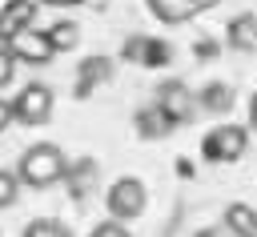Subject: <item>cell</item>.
<instances>
[{"label":"cell","instance_id":"obj_9","mask_svg":"<svg viewBox=\"0 0 257 237\" xmlns=\"http://www.w3.org/2000/svg\"><path fill=\"white\" fill-rule=\"evenodd\" d=\"M225 40H229L233 48H241V52H257V16H253V12H241V16L229 24Z\"/></svg>","mask_w":257,"mask_h":237},{"label":"cell","instance_id":"obj_22","mask_svg":"<svg viewBox=\"0 0 257 237\" xmlns=\"http://www.w3.org/2000/svg\"><path fill=\"white\" fill-rule=\"evenodd\" d=\"M44 4H76V0H44Z\"/></svg>","mask_w":257,"mask_h":237},{"label":"cell","instance_id":"obj_6","mask_svg":"<svg viewBox=\"0 0 257 237\" xmlns=\"http://www.w3.org/2000/svg\"><path fill=\"white\" fill-rule=\"evenodd\" d=\"M153 100H157V104H161L177 125L193 121V112H197V96H193V88H189L185 80H161Z\"/></svg>","mask_w":257,"mask_h":237},{"label":"cell","instance_id":"obj_5","mask_svg":"<svg viewBox=\"0 0 257 237\" xmlns=\"http://www.w3.org/2000/svg\"><path fill=\"white\" fill-rule=\"evenodd\" d=\"M8 48H12L16 64H32V68H40V64H48V60L56 56L48 32H44V28H32V24L16 28V32L8 36Z\"/></svg>","mask_w":257,"mask_h":237},{"label":"cell","instance_id":"obj_8","mask_svg":"<svg viewBox=\"0 0 257 237\" xmlns=\"http://www.w3.org/2000/svg\"><path fill=\"white\" fill-rule=\"evenodd\" d=\"M145 4H149V12L161 24H185V20L197 16V4L193 0H145Z\"/></svg>","mask_w":257,"mask_h":237},{"label":"cell","instance_id":"obj_7","mask_svg":"<svg viewBox=\"0 0 257 237\" xmlns=\"http://www.w3.org/2000/svg\"><path fill=\"white\" fill-rule=\"evenodd\" d=\"M173 129H177V121H173L157 100H153V104H145V108L137 112V133H141L145 141H165Z\"/></svg>","mask_w":257,"mask_h":237},{"label":"cell","instance_id":"obj_19","mask_svg":"<svg viewBox=\"0 0 257 237\" xmlns=\"http://www.w3.org/2000/svg\"><path fill=\"white\" fill-rule=\"evenodd\" d=\"M249 125L257 129V92H253V100H249Z\"/></svg>","mask_w":257,"mask_h":237},{"label":"cell","instance_id":"obj_12","mask_svg":"<svg viewBox=\"0 0 257 237\" xmlns=\"http://www.w3.org/2000/svg\"><path fill=\"white\" fill-rule=\"evenodd\" d=\"M4 20H8V36H12L16 28H24V24L36 20V4L32 0H8L4 4Z\"/></svg>","mask_w":257,"mask_h":237},{"label":"cell","instance_id":"obj_18","mask_svg":"<svg viewBox=\"0 0 257 237\" xmlns=\"http://www.w3.org/2000/svg\"><path fill=\"white\" fill-rule=\"evenodd\" d=\"M8 125H12V100H4V96H0V133H4Z\"/></svg>","mask_w":257,"mask_h":237},{"label":"cell","instance_id":"obj_16","mask_svg":"<svg viewBox=\"0 0 257 237\" xmlns=\"http://www.w3.org/2000/svg\"><path fill=\"white\" fill-rule=\"evenodd\" d=\"M12 76H16V56H12L8 40H0V88L12 84Z\"/></svg>","mask_w":257,"mask_h":237},{"label":"cell","instance_id":"obj_3","mask_svg":"<svg viewBox=\"0 0 257 237\" xmlns=\"http://www.w3.org/2000/svg\"><path fill=\"white\" fill-rule=\"evenodd\" d=\"M201 153L209 165H233L249 153V133L241 125H217L205 141H201Z\"/></svg>","mask_w":257,"mask_h":237},{"label":"cell","instance_id":"obj_2","mask_svg":"<svg viewBox=\"0 0 257 237\" xmlns=\"http://www.w3.org/2000/svg\"><path fill=\"white\" fill-rule=\"evenodd\" d=\"M104 205H108V217H112L116 225H128V221H137V217L145 213V205H149L145 181H141V177H116V181L108 185V197H104Z\"/></svg>","mask_w":257,"mask_h":237},{"label":"cell","instance_id":"obj_21","mask_svg":"<svg viewBox=\"0 0 257 237\" xmlns=\"http://www.w3.org/2000/svg\"><path fill=\"white\" fill-rule=\"evenodd\" d=\"M0 40H8V20H4V8H0Z\"/></svg>","mask_w":257,"mask_h":237},{"label":"cell","instance_id":"obj_17","mask_svg":"<svg viewBox=\"0 0 257 237\" xmlns=\"http://www.w3.org/2000/svg\"><path fill=\"white\" fill-rule=\"evenodd\" d=\"M24 237H72L68 229H60L56 221H36V225H28L24 229Z\"/></svg>","mask_w":257,"mask_h":237},{"label":"cell","instance_id":"obj_10","mask_svg":"<svg viewBox=\"0 0 257 237\" xmlns=\"http://www.w3.org/2000/svg\"><path fill=\"white\" fill-rule=\"evenodd\" d=\"M44 32H48V40H52L56 52H68V48L80 44V24H76V20H52Z\"/></svg>","mask_w":257,"mask_h":237},{"label":"cell","instance_id":"obj_13","mask_svg":"<svg viewBox=\"0 0 257 237\" xmlns=\"http://www.w3.org/2000/svg\"><path fill=\"white\" fill-rule=\"evenodd\" d=\"M225 229H237V233H245V237H257V213H253L249 205H229Z\"/></svg>","mask_w":257,"mask_h":237},{"label":"cell","instance_id":"obj_14","mask_svg":"<svg viewBox=\"0 0 257 237\" xmlns=\"http://www.w3.org/2000/svg\"><path fill=\"white\" fill-rule=\"evenodd\" d=\"M92 80L100 84V80H108V60H84V68H80V92H88L92 88Z\"/></svg>","mask_w":257,"mask_h":237},{"label":"cell","instance_id":"obj_4","mask_svg":"<svg viewBox=\"0 0 257 237\" xmlns=\"http://www.w3.org/2000/svg\"><path fill=\"white\" fill-rule=\"evenodd\" d=\"M52 108H56L52 88L40 84V80H28V84L16 92V100H12V121H20V125H28V129H32V125H48Z\"/></svg>","mask_w":257,"mask_h":237},{"label":"cell","instance_id":"obj_15","mask_svg":"<svg viewBox=\"0 0 257 237\" xmlns=\"http://www.w3.org/2000/svg\"><path fill=\"white\" fill-rule=\"evenodd\" d=\"M16 197H20V177L12 169H0V209L16 205Z\"/></svg>","mask_w":257,"mask_h":237},{"label":"cell","instance_id":"obj_1","mask_svg":"<svg viewBox=\"0 0 257 237\" xmlns=\"http://www.w3.org/2000/svg\"><path fill=\"white\" fill-rule=\"evenodd\" d=\"M64 173H68V157H64V149L52 145V141L28 145V149L20 153V161H16V177H20V185H28V189H48V185H56Z\"/></svg>","mask_w":257,"mask_h":237},{"label":"cell","instance_id":"obj_20","mask_svg":"<svg viewBox=\"0 0 257 237\" xmlns=\"http://www.w3.org/2000/svg\"><path fill=\"white\" fill-rule=\"evenodd\" d=\"M197 4V12H205V8H213V4H221V0H193Z\"/></svg>","mask_w":257,"mask_h":237},{"label":"cell","instance_id":"obj_11","mask_svg":"<svg viewBox=\"0 0 257 237\" xmlns=\"http://www.w3.org/2000/svg\"><path fill=\"white\" fill-rule=\"evenodd\" d=\"M197 108H209V112H229V108H233V88H229V84H221V80L205 84V88H201Z\"/></svg>","mask_w":257,"mask_h":237}]
</instances>
